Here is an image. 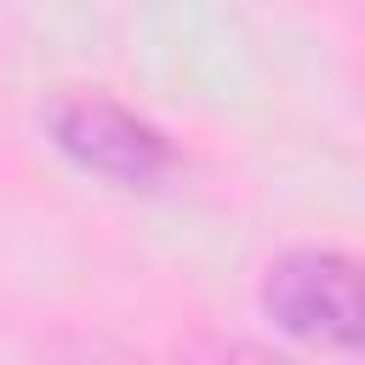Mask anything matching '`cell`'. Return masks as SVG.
I'll return each mask as SVG.
<instances>
[{"instance_id":"cell-1","label":"cell","mask_w":365,"mask_h":365,"mask_svg":"<svg viewBox=\"0 0 365 365\" xmlns=\"http://www.w3.org/2000/svg\"><path fill=\"white\" fill-rule=\"evenodd\" d=\"M257 308L302 348L365 354V257L336 245H291L262 268Z\"/></svg>"},{"instance_id":"cell-2","label":"cell","mask_w":365,"mask_h":365,"mask_svg":"<svg viewBox=\"0 0 365 365\" xmlns=\"http://www.w3.org/2000/svg\"><path fill=\"white\" fill-rule=\"evenodd\" d=\"M40 120H46L51 148L68 165H80L86 177H97L108 188H125V194H154L182 165L177 143L148 114L125 108L108 91H63V97L46 103Z\"/></svg>"}]
</instances>
